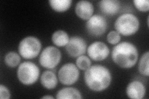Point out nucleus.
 <instances>
[{
    "mask_svg": "<svg viewBox=\"0 0 149 99\" xmlns=\"http://www.w3.org/2000/svg\"><path fill=\"white\" fill-rule=\"evenodd\" d=\"M84 81L90 90L101 92L110 86L112 81L111 73L108 68L102 65L91 66L85 70Z\"/></svg>",
    "mask_w": 149,
    "mask_h": 99,
    "instance_id": "obj_1",
    "label": "nucleus"
},
{
    "mask_svg": "<svg viewBox=\"0 0 149 99\" xmlns=\"http://www.w3.org/2000/svg\"><path fill=\"white\" fill-rule=\"evenodd\" d=\"M139 57L137 47L132 43L123 42L116 45L113 49L111 58L118 66L129 69L134 66Z\"/></svg>",
    "mask_w": 149,
    "mask_h": 99,
    "instance_id": "obj_2",
    "label": "nucleus"
},
{
    "mask_svg": "<svg viewBox=\"0 0 149 99\" xmlns=\"http://www.w3.org/2000/svg\"><path fill=\"white\" fill-rule=\"evenodd\" d=\"M140 26L139 19L131 13H125L119 16L114 23V27L120 35L130 36L136 34Z\"/></svg>",
    "mask_w": 149,
    "mask_h": 99,
    "instance_id": "obj_3",
    "label": "nucleus"
},
{
    "mask_svg": "<svg viewBox=\"0 0 149 99\" xmlns=\"http://www.w3.org/2000/svg\"><path fill=\"white\" fill-rule=\"evenodd\" d=\"M40 71L37 66L31 61H25L18 66L17 78L22 84L31 86L39 79Z\"/></svg>",
    "mask_w": 149,
    "mask_h": 99,
    "instance_id": "obj_4",
    "label": "nucleus"
},
{
    "mask_svg": "<svg viewBox=\"0 0 149 99\" xmlns=\"http://www.w3.org/2000/svg\"><path fill=\"white\" fill-rule=\"evenodd\" d=\"M42 48L40 41L33 36L23 39L18 46V51L25 59H33L39 55Z\"/></svg>",
    "mask_w": 149,
    "mask_h": 99,
    "instance_id": "obj_5",
    "label": "nucleus"
},
{
    "mask_svg": "<svg viewBox=\"0 0 149 99\" xmlns=\"http://www.w3.org/2000/svg\"><path fill=\"white\" fill-rule=\"evenodd\" d=\"M60 51L54 46H47L42 51L39 57V63L47 69L55 68L61 60Z\"/></svg>",
    "mask_w": 149,
    "mask_h": 99,
    "instance_id": "obj_6",
    "label": "nucleus"
},
{
    "mask_svg": "<svg viewBox=\"0 0 149 99\" xmlns=\"http://www.w3.org/2000/svg\"><path fill=\"white\" fill-rule=\"evenodd\" d=\"M80 76L78 68L73 63H67L60 68L58 73L60 82L65 86H71L75 83Z\"/></svg>",
    "mask_w": 149,
    "mask_h": 99,
    "instance_id": "obj_7",
    "label": "nucleus"
},
{
    "mask_svg": "<svg viewBox=\"0 0 149 99\" xmlns=\"http://www.w3.org/2000/svg\"><path fill=\"white\" fill-rule=\"evenodd\" d=\"M86 30L93 37H99L102 36L108 29V23L106 19L101 15L92 16L86 24Z\"/></svg>",
    "mask_w": 149,
    "mask_h": 99,
    "instance_id": "obj_8",
    "label": "nucleus"
},
{
    "mask_svg": "<svg viewBox=\"0 0 149 99\" xmlns=\"http://www.w3.org/2000/svg\"><path fill=\"white\" fill-rule=\"evenodd\" d=\"M86 48L87 44L85 40L79 36L72 37L65 46L67 53L73 58L78 57L85 54Z\"/></svg>",
    "mask_w": 149,
    "mask_h": 99,
    "instance_id": "obj_9",
    "label": "nucleus"
},
{
    "mask_svg": "<svg viewBox=\"0 0 149 99\" xmlns=\"http://www.w3.org/2000/svg\"><path fill=\"white\" fill-rule=\"evenodd\" d=\"M89 57L95 61H101L108 58L109 55V49L104 42H95L87 48Z\"/></svg>",
    "mask_w": 149,
    "mask_h": 99,
    "instance_id": "obj_10",
    "label": "nucleus"
},
{
    "mask_svg": "<svg viewBox=\"0 0 149 99\" xmlns=\"http://www.w3.org/2000/svg\"><path fill=\"white\" fill-rule=\"evenodd\" d=\"M146 89L144 84L139 81L130 82L126 88V94L132 99H142L145 96Z\"/></svg>",
    "mask_w": 149,
    "mask_h": 99,
    "instance_id": "obj_11",
    "label": "nucleus"
},
{
    "mask_svg": "<svg viewBox=\"0 0 149 99\" xmlns=\"http://www.w3.org/2000/svg\"><path fill=\"white\" fill-rule=\"evenodd\" d=\"M94 8L93 4L85 0L78 1L75 6L77 16L83 20H88L93 16Z\"/></svg>",
    "mask_w": 149,
    "mask_h": 99,
    "instance_id": "obj_12",
    "label": "nucleus"
},
{
    "mask_svg": "<svg viewBox=\"0 0 149 99\" xmlns=\"http://www.w3.org/2000/svg\"><path fill=\"white\" fill-rule=\"evenodd\" d=\"M99 7L104 15L113 16L119 11L120 4L118 0H102L99 2Z\"/></svg>",
    "mask_w": 149,
    "mask_h": 99,
    "instance_id": "obj_13",
    "label": "nucleus"
},
{
    "mask_svg": "<svg viewBox=\"0 0 149 99\" xmlns=\"http://www.w3.org/2000/svg\"><path fill=\"white\" fill-rule=\"evenodd\" d=\"M40 83L44 88L52 90L57 86V77L52 71H45L40 76Z\"/></svg>",
    "mask_w": 149,
    "mask_h": 99,
    "instance_id": "obj_14",
    "label": "nucleus"
},
{
    "mask_svg": "<svg viewBox=\"0 0 149 99\" xmlns=\"http://www.w3.org/2000/svg\"><path fill=\"white\" fill-rule=\"evenodd\" d=\"M57 99H81L83 98L81 92L74 87H65L60 89L57 93Z\"/></svg>",
    "mask_w": 149,
    "mask_h": 99,
    "instance_id": "obj_15",
    "label": "nucleus"
},
{
    "mask_svg": "<svg viewBox=\"0 0 149 99\" xmlns=\"http://www.w3.org/2000/svg\"><path fill=\"white\" fill-rule=\"evenodd\" d=\"M70 40L67 33L62 30L55 31L52 36V41L53 44L59 47L66 46Z\"/></svg>",
    "mask_w": 149,
    "mask_h": 99,
    "instance_id": "obj_16",
    "label": "nucleus"
},
{
    "mask_svg": "<svg viewBox=\"0 0 149 99\" xmlns=\"http://www.w3.org/2000/svg\"><path fill=\"white\" fill-rule=\"evenodd\" d=\"M50 7L56 12H63L67 11L70 8L72 0H50L49 1Z\"/></svg>",
    "mask_w": 149,
    "mask_h": 99,
    "instance_id": "obj_17",
    "label": "nucleus"
},
{
    "mask_svg": "<svg viewBox=\"0 0 149 99\" xmlns=\"http://www.w3.org/2000/svg\"><path fill=\"white\" fill-rule=\"evenodd\" d=\"M4 63L10 68H15L19 64L21 58L20 56L15 51H9L4 56Z\"/></svg>",
    "mask_w": 149,
    "mask_h": 99,
    "instance_id": "obj_18",
    "label": "nucleus"
},
{
    "mask_svg": "<svg viewBox=\"0 0 149 99\" xmlns=\"http://www.w3.org/2000/svg\"><path fill=\"white\" fill-rule=\"evenodd\" d=\"M148 57L149 52L147 51L141 56L139 63V71L144 76L148 77L149 76V67H148Z\"/></svg>",
    "mask_w": 149,
    "mask_h": 99,
    "instance_id": "obj_19",
    "label": "nucleus"
},
{
    "mask_svg": "<svg viewBox=\"0 0 149 99\" xmlns=\"http://www.w3.org/2000/svg\"><path fill=\"white\" fill-rule=\"evenodd\" d=\"M91 61L88 56L81 55L78 56L76 60L77 66L81 70H86L91 66Z\"/></svg>",
    "mask_w": 149,
    "mask_h": 99,
    "instance_id": "obj_20",
    "label": "nucleus"
},
{
    "mask_svg": "<svg viewBox=\"0 0 149 99\" xmlns=\"http://www.w3.org/2000/svg\"><path fill=\"white\" fill-rule=\"evenodd\" d=\"M134 6L141 12H148L149 10V1L148 0H134Z\"/></svg>",
    "mask_w": 149,
    "mask_h": 99,
    "instance_id": "obj_21",
    "label": "nucleus"
},
{
    "mask_svg": "<svg viewBox=\"0 0 149 99\" xmlns=\"http://www.w3.org/2000/svg\"><path fill=\"white\" fill-rule=\"evenodd\" d=\"M107 40L110 44H118L120 40V35L116 30H112L107 35Z\"/></svg>",
    "mask_w": 149,
    "mask_h": 99,
    "instance_id": "obj_22",
    "label": "nucleus"
},
{
    "mask_svg": "<svg viewBox=\"0 0 149 99\" xmlns=\"http://www.w3.org/2000/svg\"><path fill=\"white\" fill-rule=\"evenodd\" d=\"M11 98V93L9 89L4 85L0 86V98L9 99Z\"/></svg>",
    "mask_w": 149,
    "mask_h": 99,
    "instance_id": "obj_23",
    "label": "nucleus"
},
{
    "mask_svg": "<svg viewBox=\"0 0 149 99\" xmlns=\"http://www.w3.org/2000/svg\"><path fill=\"white\" fill-rule=\"evenodd\" d=\"M41 98H45V99H46V98H49V99L51 98V99H53L54 97L52 96H44L42 97H41Z\"/></svg>",
    "mask_w": 149,
    "mask_h": 99,
    "instance_id": "obj_24",
    "label": "nucleus"
}]
</instances>
